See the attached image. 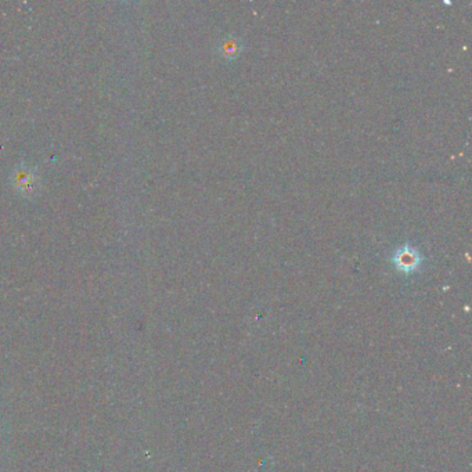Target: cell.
I'll return each mask as SVG.
<instances>
[{"label": "cell", "instance_id": "2", "mask_svg": "<svg viewBox=\"0 0 472 472\" xmlns=\"http://www.w3.org/2000/svg\"><path fill=\"white\" fill-rule=\"evenodd\" d=\"M14 181L22 191H34L36 188V177L32 174V171L24 168L18 169L14 175Z\"/></svg>", "mask_w": 472, "mask_h": 472}, {"label": "cell", "instance_id": "1", "mask_svg": "<svg viewBox=\"0 0 472 472\" xmlns=\"http://www.w3.org/2000/svg\"><path fill=\"white\" fill-rule=\"evenodd\" d=\"M421 255L419 252L412 247V245H403L401 247L394 256V263L395 266L405 272V273H410L414 272L415 269H418V266L421 265Z\"/></svg>", "mask_w": 472, "mask_h": 472}]
</instances>
